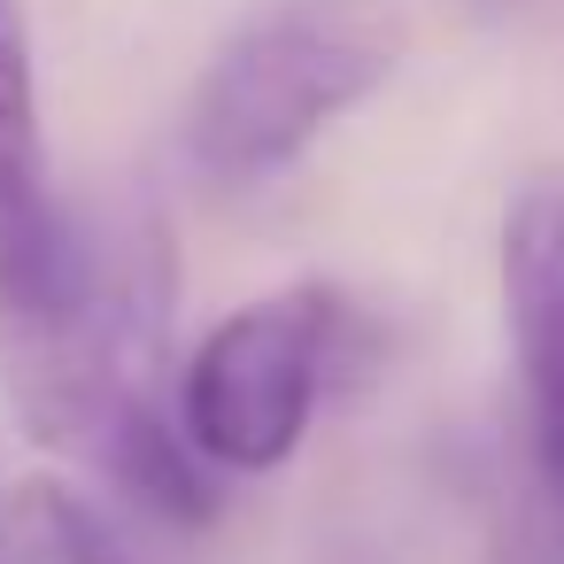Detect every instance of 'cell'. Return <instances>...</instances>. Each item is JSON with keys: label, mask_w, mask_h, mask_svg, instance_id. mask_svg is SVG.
Listing matches in <instances>:
<instances>
[{"label": "cell", "mask_w": 564, "mask_h": 564, "mask_svg": "<svg viewBox=\"0 0 564 564\" xmlns=\"http://www.w3.org/2000/svg\"><path fill=\"white\" fill-rule=\"evenodd\" d=\"M402 63L387 0H271L194 78L186 155L217 186H263L302 163Z\"/></svg>", "instance_id": "1"}, {"label": "cell", "mask_w": 564, "mask_h": 564, "mask_svg": "<svg viewBox=\"0 0 564 564\" xmlns=\"http://www.w3.org/2000/svg\"><path fill=\"white\" fill-rule=\"evenodd\" d=\"M356 340H364L356 302L317 279L232 310L186 356V379H178L186 441L217 471H279L302 448V433Z\"/></svg>", "instance_id": "2"}, {"label": "cell", "mask_w": 564, "mask_h": 564, "mask_svg": "<svg viewBox=\"0 0 564 564\" xmlns=\"http://www.w3.org/2000/svg\"><path fill=\"white\" fill-rule=\"evenodd\" d=\"M495 271H502V325L525 402V448L533 471L564 495V171H541L510 194Z\"/></svg>", "instance_id": "3"}, {"label": "cell", "mask_w": 564, "mask_h": 564, "mask_svg": "<svg viewBox=\"0 0 564 564\" xmlns=\"http://www.w3.org/2000/svg\"><path fill=\"white\" fill-rule=\"evenodd\" d=\"M0 564H124V549L78 487L17 479L0 495Z\"/></svg>", "instance_id": "4"}, {"label": "cell", "mask_w": 564, "mask_h": 564, "mask_svg": "<svg viewBox=\"0 0 564 564\" xmlns=\"http://www.w3.org/2000/svg\"><path fill=\"white\" fill-rule=\"evenodd\" d=\"M471 9H502V0H471Z\"/></svg>", "instance_id": "5"}]
</instances>
